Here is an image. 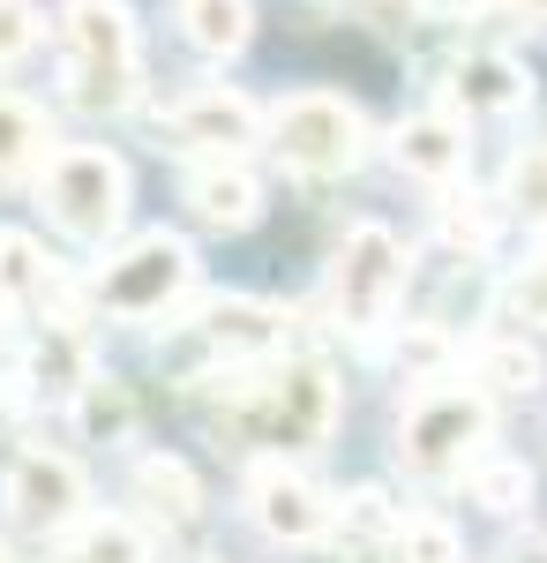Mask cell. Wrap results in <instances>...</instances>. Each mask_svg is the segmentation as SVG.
<instances>
[{
  "label": "cell",
  "mask_w": 547,
  "mask_h": 563,
  "mask_svg": "<svg viewBox=\"0 0 547 563\" xmlns=\"http://www.w3.org/2000/svg\"><path fill=\"white\" fill-rule=\"evenodd\" d=\"M233 406L217 413V429L233 443H255V451H315L331 443L337 429V384L323 361H286L270 376H233Z\"/></svg>",
  "instance_id": "cell-1"
},
{
  "label": "cell",
  "mask_w": 547,
  "mask_h": 563,
  "mask_svg": "<svg viewBox=\"0 0 547 563\" xmlns=\"http://www.w3.org/2000/svg\"><path fill=\"white\" fill-rule=\"evenodd\" d=\"M60 68H68V98L83 113H127L143 90L135 15L121 0H68L60 8Z\"/></svg>",
  "instance_id": "cell-2"
},
{
  "label": "cell",
  "mask_w": 547,
  "mask_h": 563,
  "mask_svg": "<svg viewBox=\"0 0 547 563\" xmlns=\"http://www.w3.org/2000/svg\"><path fill=\"white\" fill-rule=\"evenodd\" d=\"M38 203L68 241L98 249V241L121 233V218H127V166L113 158V151H98V143H68V151L45 158Z\"/></svg>",
  "instance_id": "cell-3"
},
{
  "label": "cell",
  "mask_w": 547,
  "mask_h": 563,
  "mask_svg": "<svg viewBox=\"0 0 547 563\" xmlns=\"http://www.w3.org/2000/svg\"><path fill=\"white\" fill-rule=\"evenodd\" d=\"M270 151L308 180H337L368 158V113L337 90H293L270 113Z\"/></svg>",
  "instance_id": "cell-4"
},
{
  "label": "cell",
  "mask_w": 547,
  "mask_h": 563,
  "mask_svg": "<svg viewBox=\"0 0 547 563\" xmlns=\"http://www.w3.org/2000/svg\"><path fill=\"white\" fill-rule=\"evenodd\" d=\"M480 443H488V398L465 384H427L398 421V459L421 481H465Z\"/></svg>",
  "instance_id": "cell-5"
},
{
  "label": "cell",
  "mask_w": 547,
  "mask_h": 563,
  "mask_svg": "<svg viewBox=\"0 0 547 563\" xmlns=\"http://www.w3.org/2000/svg\"><path fill=\"white\" fill-rule=\"evenodd\" d=\"M398 286H405V249H398V233L376 225V218H360V225L345 233L337 263H331L337 323H345L353 339H376L382 323H390V308H398Z\"/></svg>",
  "instance_id": "cell-6"
},
{
  "label": "cell",
  "mask_w": 547,
  "mask_h": 563,
  "mask_svg": "<svg viewBox=\"0 0 547 563\" xmlns=\"http://www.w3.org/2000/svg\"><path fill=\"white\" fill-rule=\"evenodd\" d=\"M188 286H196V249L180 233H135L121 256H105V271H98V301L127 323L166 316Z\"/></svg>",
  "instance_id": "cell-7"
},
{
  "label": "cell",
  "mask_w": 547,
  "mask_h": 563,
  "mask_svg": "<svg viewBox=\"0 0 547 563\" xmlns=\"http://www.w3.org/2000/svg\"><path fill=\"white\" fill-rule=\"evenodd\" d=\"M158 129H166L180 151H196V158H241V151H255V143H263V113H255V98L211 84V90L172 98Z\"/></svg>",
  "instance_id": "cell-8"
},
{
  "label": "cell",
  "mask_w": 547,
  "mask_h": 563,
  "mask_svg": "<svg viewBox=\"0 0 547 563\" xmlns=\"http://www.w3.org/2000/svg\"><path fill=\"white\" fill-rule=\"evenodd\" d=\"M8 519L31 533H68L83 526V474L60 451H23L8 474Z\"/></svg>",
  "instance_id": "cell-9"
},
{
  "label": "cell",
  "mask_w": 547,
  "mask_h": 563,
  "mask_svg": "<svg viewBox=\"0 0 547 563\" xmlns=\"http://www.w3.org/2000/svg\"><path fill=\"white\" fill-rule=\"evenodd\" d=\"M248 519L263 526L270 541L308 549V541L331 533V496H323L308 474H293V466H263V474L248 481Z\"/></svg>",
  "instance_id": "cell-10"
},
{
  "label": "cell",
  "mask_w": 547,
  "mask_h": 563,
  "mask_svg": "<svg viewBox=\"0 0 547 563\" xmlns=\"http://www.w3.org/2000/svg\"><path fill=\"white\" fill-rule=\"evenodd\" d=\"M196 331H203V346L225 353V361H270V353L286 346V316H278L270 301H248V294L203 301Z\"/></svg>",
  "instance_id": "cell-11"
},
{
  "label": "cell",
  "mask_w": 547,
  "mask_h": 563,
  "mask_svg": "<svg viewBox=\"0 0 547 563\" xmlns=\"http://www.w3.org/2000/svg\"><path fill=\"white\" fill-rule=\"evenodd\" d=\"M180 196H188V211L203 218V225H217V233H248L255 218H263V188H255L233 158H203V166H188Z\"/></svg>",
  "instance_id": "cell-12"
},
{
  "label": "cell",
  "mask_w": 547,
  "mask_h": 563,
  "mask_svg": "<svg viewBox=\"0 0 547 563\" xmlns=\"http://www.w3.org/2000/svg\"><path fill=\"white\" fill-rule=\"evenodd\" d=\"M450 98L480 121H503V113H525L533 106V68L510 60V53H465L458 76H450Z\"/></svg>",
  "instance_id": "cell-13"
},
{
  "label": "cell",
  "mask_w": 547,
  "mask_h": 563,
  "mask_svg": "<svg viewBox=\"0 0 547 563\" xmlns=\"http://www.w3.org/2000/svg\"><path fill=\"white\" fill-rule=\"evenodd\" d=\"M465 129L458 121H443V113H421V121H405V129L390 135V158L405 166L413 180H427V188H450V180L465 174Z\"/></svg>",
  "instance_id": "cell-14"
},
{
  "label": "cell",
  "mask_w": 547,
  "mask_h": 563,
  "mask_svg": "<svg viewBox=\"0 0 547 563\" xmlns=\"http://www.w3.org/2000/svg\"><path fill=\"white\" fill-rule=\"evenodd\" d=\"M172 23H180V38L196 53L233 60L255 38V0H172Z\"/></svg>",
  "instance_id": "cell-15"
},
{
  "label": "cell",
  "mask_w": 547,
  "mask_h": 563,
  "mask_svg": "<svg viewBox=\"0 0 547 563\" xmlns=\"http://www.w3.org/2000/svg\"><path fill=\"white\" fill-rule=\"evenodd\" d=\"M53 143V129H45L38 106H23V98H0V188H15V180L45 174V151Z\"/></svg>",
  "instance_id": "cell-16"
},
{
  "label": "cell",
  "mask_w": 547,
  "mask_h": 563,
  "mask_svg": "<svg viewBox=\"0 0 547 563\" xmlns=\"http://www.w3.org/2000/svg\"><path fill=\"white\" fill-rule=\"evenodd\" d=\"M53 563H150V541L127 519H83V526H68Z\"/></svg>",
  "instance_id": "cell-17"
},
{
  "label": "cell",
  "mask_w": 547,
  "mask_h": 563,
  "mask_svg": "<svg viewBox=\"0 0 547 563\" xmlns=\"http://www.w3.org/2000/svg\"><path fill=\"white\" fill-rule=\"evenodd\" d=\"M135 488H143V496H150V511H166V519H196V511H203L196 474H188L180 459H166V451H150V459L135 466Z\"/></svg>",
  "instance_id": "cell-18"
},
{
  "label": "cell",
  "mask_w": 547,
  "mask_h": 563,
  "mask_svg": "<svg viewBox=\"0 0 547 563\" xmlns=\"http://www.w3.org/2000/svg\"><path fill=\"white\" fill-rule=\"evenodd\" d=\"M465 488H472V504H488L495 519H510V511H525L533 474H525L517 459H472V466H465Z\"/></svg>",
  "instance_id": "cell-19"
},
{
  "label": "cell",
  "mask_w": 547,
  "mask_h": 563,
  "mask_svg": "<svg viewBox=\"0 0 547 563\" xmlns=\"http://www.w3.org/2000/svg\"><path fill=\"white\" fill-rule=\"evenodd\" d=\"M503 203L533 233H547V143H525L517 158H510V180H503Z\"/></svg>",
  "instance_id": "cell-20"
},
{
  "label": "cell",
  "mask_w": 547,
  "mask_h": 563,
  "mask_svg": "<svg viewBox=\"0 0 547 563\" xmlns=\"http://www.w3.org/2000/svg\"><path fill=\"white\" fill-rule=\"evenodd\" d=\"M472 376L488 390H533L540 384V353L525 346V339H488V346L472 353Z\"/></svg>",
  "instance_id": "cell-21"
},
{
  "label": "cell",
  "mask_w": 547,
  "mask_h": 563,
  "mask_svg": "<svg viewBox=\"0 0 547 563\" xmlns=\"http://www.w3.org/2000/svg\"><path fill=\"white\" fill-rule=\"evenodd\" d=\"M503 308H510V323H547V241H540V256L503 286Z\"/></svg>",
  "instance_id": "cell-22"
},
{
  "label": "cell",
  "mask_w": 547,
  "mask_h": 563,
  "mask_svg": "<svg viewBox=\"0 0 547 563\" xmlns=\"http://www.w3.org/2000/svg\"><path fill=\"white\" fill-rule=\"evenodd\" d=\"M398 556L405 563H465V549H458V533L443 519H413L405 533H398Z\"/></svg>",
  "instance_id": "cell-23"
},
{
  "label": "cell",
  "mask_w": 547,
  "mask_h": 563,
  "mask_svg": "<svg viewBox=\"0 0 547 563\" xmlns=\"http://www.w3.org/2000/svg\"><path fill=\"white\" fill-rule=\"evenodd\" d=\"M127 421H135L127 390H121V384H98V376H90V384H83V429H98V435H127Z\"/></svg>",
  "instance_id": "cell-24"
},
{
  "label": "cell",
  "mask_w": 547,
  "mask_h": 563,
  "mask_svg": "<svg viewBox=\"0 0 547 563\" xmlns=\"http://www.w3.org/2000/svg\"><path fill=\"white\" fill-rule=\"evenodd\" d=\"M31 286H45L38 249L23 233H0V294H31Z\"/></svg>",
  "instance_id": "cell-25"
},
{
  "label": "cell",
  "mask_w": 547,
  "mask_h": 563,
  "mask_svg": "<svg viewBox=\"0 0 547 563\" xmlns=\"http://www.w3.org/2000/svg\"><path fill=\"white\" fill-rule=\"evenodd\" d=\"M31 45H38V8L31 0H0V68L23 60Z\"/></svg>",
  "instance_id": "cell-26"
},
{
  "label": "cell",
  "mask_w": 547,
  "mask_h": 563,
  "mask_svg": "<svg viewBox=\"0 0 547 563\" xmlns=\"http://www.w3.org/2000/svg\"><path fill=\"white\" fill-rule=\"evenodd\" d=\"M517 8H525V15H547V0H517Z\"/></svg>",
  "instance_id": "cell-27"
},
{
  "label": "cell",
  "mask_w": 547,
  "mask_h": 563,
  "mask_svg": "<svg viewBox=\"0 0 547 563\" xmlns=\"http://www.w3.org/2000/svg\"><path fill=\"white\" fill-rule=\"evenodd\" d=\"M435 8H472V0H435Z\"/></svg>",
  "instance_id": "cell-28"
},
{
  "label": "cell",
  "mask_w": 547,
  "mask_h": 563,
  "mask_svg": "<svg viewBox=\"0 0 547 563\" xmlns=\"http://www.w3.org/2000/svg\"><path fill=\"white\" fill-rule=\"evenodd\" d=\"M0 563H15V556H8V549H0Z\"/></svg>",
  "instance_id": "cell-29"
}]
</instances>
